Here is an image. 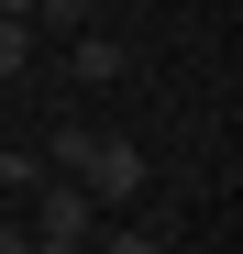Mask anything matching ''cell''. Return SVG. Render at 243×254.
<instances>
[{
    "instance_id": "6da1fadb",
    "label": "cell",
    "mask_w": 243,
    "mask_h": 254,
    "mask_svg": "<svg viewBox=\"0 0 243 254\" xmlns=\"http://www.w3.org/2000/svg\"><path fill=\"white\" fill-rule=\"evenodd\" d=\"M22 232H45V243H89L100 232V199L77 188V177H33V221Z\"/></svg>"
},
{
    "instance_id": "7a4b0ae2",
    "label": "cell",
    "mask_w": 243,
    "mask_h": 254,
    "mask_svg": "<svg viewBox=\"0 0 243 254\" xmlns=\"http://www.w3.org/2000/svg\"><path fill=\"white\" fill-rule=\"evenodd\" d=\"M77 188H89L100 210H133V199H144V155L122 144V133H100V144H89V166H77Z\"/></svg>"
},
{
    "instance_id": "3957f363",
    "label": "cell",
    "mask_w": 243,
    "mask_h": 254,
    "mask_svg": "<svg viewBox=\"0 0 243 254\" xmlns=\"http://www.w3.org/2000/svg\"><path fill=\"white\" fill-rule=\"evenodd\" d=\"M66 77H77V89H122V77H133V45H122L111 22H89V33H66Z\"/></svg>"
},
{
    "instance_id": "277c9868",
    "label": "cell",
    "mask_w": 243,
    "mask_h": 254,
    "mask_svg": "<svg viewBox=\"0 0 243 254\" xmlns=\"http://www.w3.org/2000/svg\"><path fill=\"white\" fill-rule=\"evenodd\" d=\"M22 22L33 33H89V22H111V0H33Z\"/></svg>"
},
{
    "instance_id": "5b68a950",
    "label": "cell",
    "mask_w": 243,
    "mask_h": 254,
    "mask_svg": "<svg viewBox=\"0 0 243 254\" xmlns=\"http://www.w3.org/2000/svg\"><path fill=\"white\" fill-rule=\"evenodd\" d=\"M33 45H45V33H33L22 11H0V77H33Z\"/></svg>"
},
{
    "instance_id": "8992f818",
    "label": "cell",
    "mask_w": 243,
    "mask_h": 254,
    "mask_svg": "<svg viewBox=\"0 0 243 254\" xmlns=\"http://www.w3.org/2000/svg\"><path fill=\"white\" fill-rule=\"evenodd\" d=\"M89 144H100V122H66V133H56V177H77V166H89Z\"/></svg>"
},
{
    "instance_id": "52a82bcc",
    "label": "cell",
    "mask_w": 243,
    "mask_h": 254,
    "mask_svg": "<svg viewBox=\"0 0 243 254\" xmlns=\"http://www.w3.org/2000/svg\"><path fill=\"white\" fill-rule=\"evenodd\" d=\"M89 254H166V243H155V232H133V221H122V232H89Z\"/></svg>"
},
{
    "instance_id": "ba28073f",
    "label": "cell",
    "mask_w": 243,
    "mask_h": 254,
    "mask_svg": "<svg viewBox=\"0 0 243 254\" xmlns=\"http://www.w3.org/2000/svg\"><path fill=\"white\" fill-rule=\"evenodd\" d=\"M22 243H33V232H22V221H11V210H0V254H22Z\"/></svg>"
},
{
    "instance_id": "9c48e42d",
    "label": "cell",
    "mask_w": 243,
    "mask_h": 254,
    "mask_svg": "<svg viewBox=\"0 0 243 254\" xmlns=\"http://www.w3.org/2000/svg\"><path fill=\"white\" fill-rule=\"evenodd\" d=\"M22 254H89V243H45V232H33V243H22Z\"/></svg>"
},
{
    "instance_id": "30bf717a",
    "label": "cell",
    "mask_w": 243,
    "mask_h": 254,
    "mask_svg": "<svg viewBox=\"0 0 243 254\" xmlns=\"http://www.w3.org/2000/svg\"><path fill=\"white\" fill-rule=\"evenodd\" d=\"M0 11H33V0H0Z\"/></svg>"
}]
</instances>
